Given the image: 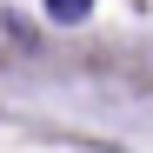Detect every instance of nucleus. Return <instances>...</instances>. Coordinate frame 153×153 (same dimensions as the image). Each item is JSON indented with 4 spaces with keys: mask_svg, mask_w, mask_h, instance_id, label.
<instances>
[{
    "mask_svg": "<svg viewBox=\"0 0 153 153\" xmlns=\"http://www.w3.org/2000/svg\"><path fill=\"white\" fill-rule=\"evenodd\" d=\"M87 13H93V0H47V20L53 27H80Z\"/></svg>",
    "mask_w": 153,
    "mask_h": 153,
    "instance_id": "f257e3e1",
    "label": "nucleus"
}]
</instances>
